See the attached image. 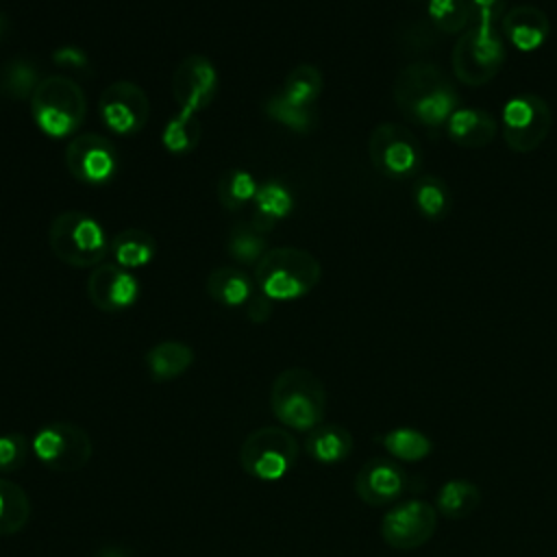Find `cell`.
<instances>
[{"mask_svg": "<svg viewBox=\"0 0 557 557\" xmlns=\"http://www.w3.org/2000/svg\"><path fill=\"white\" fill-rule=\"evenodd\" d=\"M394 102L400 113L420 126H446L448 117L459 109V94L453 78L431 61H413L405 65L392 87Z\"/></svg>", "mask_w": 557, "mask_h": 557, "instance_id": "obj_1", "label": "cell"}, {"mask_svg": "<svg viewBox=\"0 0 557 557\" xmlns=\"http://www.w3.org/2000/svg\"><path fill=\"white\" fill-rule=\"evenodd\" d=\"M270 407L283 426L309 433L326 411L324 383L307 368H287L272 383Z\"/></svg>", "mask_w": 557, "mask_h": 557, "instance_id": "obj_2", "label": "cell"}, {"mask_svg": "<svg viewBox=\"0 0 557 557\" xmlns=\"http://www.w3.org/2000/svg\"><path fill=\"white\" fill-rule=\"evenodd\" d=\"M322 276L320 261L305 248L278 246L255 263V281L272 300H292L309 294Z\"/></svg>", "mask_w": 557, "mask_h": 557, "instance_id": "obj_3", "label": "cell"}, {"mask_svg": "<svg viewBox=\"0 0 557 557\" xmlns=\"http://www.w3.org/2000/svg\"><path fill=\"white\" fill-rule=\"evenodd\" d=\"M48 244L57 259L72 268H96L111 244L96 218L83 211H63L52 218Z\"/></svg>", "mask_w": 557, "mask_h": 557, "instance_id": "obj_4", "label": "cell"}, {"mask_svg": "<svg viewBox=\"0 0 557 557\" xmlns=\"http://www.w3.org/2000/svg\"><path fill=\"white\" fill-rule=\"evenodd\" d=\"M30 113L39 131L50 137H65L83 124L87 98L76 81L54 74L39 81L30 98Z\"/></svg>", "mask_w": 557, "mask_h": 557, "instance_id": "obj_5", "label": "cell"}, {"mask_svg": "<svg viewBox=\"0 0 557 557\" xmlns=\"http://www.w3.org/2000/svg\"><path fill=\"white\" fill-rule=\"evenodd\" d=\"M505 39L498 26H468L453 46V74L468 87L487 85L505 65Z\"/></svg>", "mask_w": 557, "mask_h": 557, "instance_id": "obj_6", "label": "cell"}, {"mask_svg": "<svg viewBox=\"0 0 557 557\" xmlns=\"http://www.w3.org/2000/svg\"><path fill=\"white\" fill-rule=\"evenodd\" d=\"M298 459L296 437L281 426L255 429L239 448L242 468L261 481L285 476Z\"/></svg>", "mask_w": 557, "mask_h": 557, "instance_id": "obj_7", "label": "cell"}, {"mask_svg": "<svg viewBox=\"0 0 557 557\" xmlns=\"http://www.w3.org/2000/svg\"><path fill=\"white\" fill-rule=\"evenodd\" d=\"M553 126L548 102L533 91L511 96L500 111V133L509 150L531 152L542 146Z\"/></svg>", "mask_w": 557, "mask_h": 557, "instance_id": "obj_8", "label": "cell"}, {"mask_svg": "<svg viewBox=\"0 0 557 557\" xmlns=\"http://www.w3.org/2000/svg\"><path fill=\"white\" fill-rule=\"evenodd\" d=\"M368 157L383 176L409 178L422 163V148L411 128L398 122H381L368 137Z\"/></svg>", "mask_w": 557, "mask_h": 557, "instance_id": "obj_9", "label": "cell"}, {"mask_svg": "<svg viewBox=\"0 0 557 557\" xmlns=\"http://www.w3.org/2000/svg\"><path fill=\"white\" fill-rule=\"evenodd\" d=\"M30 448L48 470L76 472L89 461L94 444L85 429L70 422H50L35 433Z\"/></svg>", "mask_w": 557, "mask_h": 557, "instance_id": "obj_10", "label": "cell"}, {"mask_svg": "<svg viewBox=\"0 0 557 557\" xmlns=\"http://www.w3.org/2000/svg\"><path fill=\"white\" fill-rule=\"evenodd\" d=\"M437 531V509L420 498L392 505L381 518V537L396 550H416Z\"/></svg>", "mask_w": 557, "mask_h": 557, "instance_id": "obj_11", "label": "cell"}, {"mask_svg": "<svg viewBox=\"0 0 557 557\" xmlns=\"http://www.w3.org/2000/svg\"><path fill=\"white\" fill-rule=\"evenodd\" d=\"M98 113L104 126L120 135L141 131L150 115V100L146 91L133 81H115L104 87L98 98Z\"/></svg>", "mask_w": 557, "mask_h": 557, "instance_id": "obj_12", "label": "cell"}, {"mask_svg": "<svg viewBox=\"0 0 557 557\" xmlns=\"http://www.w3.org/2000/svg\"><path fill=\"white\" fill-rule=\"evenodd\" d=\"M115 165V148L104 135L78 133L65 148V168L81 183H107L113 176Z\"/></svg>", "mask_w": 557, "mask_h": 557, "instance_id": "obj_13", "label": "cell"}, {"mask_svg": "<svg viewBox=\"0 0 557 557\" xmlns=\"http://www.w3.org/2000/svg\"><path fill=\"white\" fill-rule=\"evenodd\" d=\"M218 91V70L202 54L185 57L172 74V96L178 111L198 113L209 107Z\"/></svg>", "mask_w": 557, "mask_h": 557, "instance_id": "obj_14", "label": "cell"}, {"mask_svg": "<svg viewBox=\"0 0 557 557\" xmlns=\"http://www.w3.org/2000/svg\"><path fill=\"white\" fill-rule=\"evenodd\" d=\"M91 305L107 313H117L135 305L139 296L137 278L117 263H98L87 278Z\"/></svg>", "mask_w": 557, "mask_h": 557, "instance_id": "obj_15", "label": "cell"}, {"mask_svg": "<svg viewBox=\"0 0 557 557\" xmlns=\"http://www.w3.org/2000/svg\"><path fill=\"white\" fill-rule=\"evenodd\" d=\"M409 485L407 472L392 459L374 457L355 474V492L370 507L396 503Z\"/></svg>", "mask_w": 557, "mask_h": 557, "instance_id": "obj_16", "label": "cell"}, {"mask_svg": "<svg viewBox=\"0 0 557 557\" xmlns=\"http://www.w3.org/2000/svg\"><path fill=\"white\" fill-rule=\"evenodd\" d=\"M505 41L520 52H533L544 46L550 33V22L540 7L518 4L507 9L498 26Z\"/></svg>", "mask_w": 557, "mask_h": 557, "instance_id": "obj_17", "label": "cell"}, {"mask_svg": "<svg viewBox=\"0 0 557 557\" xmlns=\"http://www.w3.org/2000/svg\"><path fill=\"white\" fill-rule=\"evenodd\" d=\"M500 126L496 117L485 109L459 107L446 122V133L459 148H483L494 141Z\"/></svg>", "mask_w": 557, "mask_h": 557, "instance_id": "obj_18", "label": "cell"}, {"mask_svg": "<svg viewBox=\"0 0 557 557\" xmlns=\"http://www.w3.org/2000/svg\"><path fill=\"white\" fill-rule=\"evenodd\" d=\"M305 450L318 463H339L352 453V435L339 424H318L307 433Z\"/></svg>", "mask_w": 557, "mask_h": 557, "instance_id": "obj_19", "label": "cell"}, {"mask_svg": "<svg viewBox=\"0 0 557 557\" xmlns=\"http://www.w3.org/2000/svg\"><path fill=\"white\" fill-rule=\"evenodd\" d=\"M191 363L194 350L187 344L174 339L159 342L146 352V366L154 381H172L187 372Z\"/></svg>", "mask_w": 557, "mask_h": 557, "instance_id": "obj_20", "label": "cell"}, {"mask_svg": "<svg viewBox=\"0 0 557 557\" xmlns=\"http://www.w3.org/2000/svg\"><path fill=\"white\" fill-rule=\"evenodd\" d=\"M481 505V490L468 479H448L440 485L435 509L448 520H463Z\"/></svg>", "mask_w": 557, "mask_h": 557, "instance_id": "obj_21", "label": "cell"}, {"mask_svg": "<svg viewBox=\"0 0 557 557\" xmlns=\"http://www.w3.org/2000/svg\"><path fill=\"white\" fill-rule=\"evenodd\" d=\"M207 294L224 307H242L252 296V281L244 270L222 265L211 270L207 278Z\"/></svg>", "mask_w": 557, "mask_h": 557, "instance_id": "obj_22", "label": "cell"}, {"mask_svg": "<svg viewBox=\"0 0 557 557\" xmlns=\"http://www.w3.org/2000/svg\"><path fill=\"white\" fill-rule=\"evenodd\" d=\"M252 200L255 218L250 222L263 233H268L274 226V222H278L292 211V194L278 181H265L263 185H259Z\"/></svg>", "mask_w": 557, "mask_h": 557, "instance_id": "obj_23", "label": "cell"}, {"mask_svg": "<svg viewBox=\"0 0 557 557\" xmlns=\"http://www.w3.org/2000/svg\"><path fill=\"white\" fill-rule=\"evenodd\" d=\"M411 198L418 213L426 220H442L453 207V196L448 185L433 174L418 176L411 187Z\"/></svg>", "mask_w": 557, "mask_h": 557, "instance_id": "obj_24", "label": "cell"}, {"mask_svg": "<svg viewBox=\"0 0 557 557\" xmlns=\"http://www.w3.org/2000/svg\"><path fill=\"white\" fill-rule=\"evenodd\" d=\"M111 252H113L117 265H122L126 270H135V268L146 265L154 257L157 244L148 231L124 228L113 237Z\"/></svg>", "mask_w": 557, "mask_h": 557, "instance_id": "obj_25", "label": "cell"}, {"mask_svg": "<svg viewBox=\"0 0 557 557\" xmlns=\"http://www.w3.org/2000/svg\"><path fill=\"white\" fill-rule=\"evenodd\" d=\"M381 446L398 461H407V463H416L422 461L431 455L433 450V442L429 440V435H424L422 431L413 429V426H396L385 431L379 437Z\"/></svg>", "mask_w": 557, "mask_h": 557, "instance_id": "obj_26", "label": "cell"}, {"mask_svg": "<svg viewBox=\"0 0 557 557\" xmlns=\"http://www.w3.org/2000/svg\"><path fill=\"white\" fill-rule=\"evenodd\" d=\"M30 518L28 494L13 481L0 476V535H13Z\"/></svg>", "mask_w": 557, "mask_h": 557, "instance_id": "obj_27", "label": "cell"}, {"mask_svg": "<svg viewBox=\"0 0 557 557\" xmlns=\"http://www.w3.org/2000/svg\"><path fill=\"white\" fill-rule=\"evenodd\" d=\"M322 94V72L311 63L296 65L283 81L281 96L298 107L311 109V104Z\"/></svg>", "mask_w": 557, "mask_h": 557, "instance_id": "obj_28", "label": "cell"}, {"mask_svg": "<svg viewBox=\"0 0 557 557\" xmlns=\"http://www.w3.org/2000/svg\"><path fill=\"white\" fill-rule=\"evenodd\" d=\"M39 81L37 67L26 59H11L0 67V94L7 98H33Z\"/></svg>", "mask_w": 557, "mask_h": 557, "instance_id": "obj_29", "label": "cell"}, {"mask_svg": "<svg viewBox=\"0 0 557 557\" xmlns=\"http://www.w3.org/2000/svg\"><path fill=\"white\" fill-rule=\"evenodd\" d=\"M263 235L265 233L259 231L252 222H237L228 233L226 250L237 263H244V265L257 263L268 250Z\"/></svg>", "mask_w": 557, "mask_h": 557, "instance_id": "obj_30", "label": "cell"}, {"mask_svg": "<svg viewBox=\"0 0 557 557\" xmlns=\"http://www.w3.org/2000/svg\"><path fill=\"white\" fill-rule=\"evenodd\" d=\"M257 194L255 176L242 168H231L218 181V200L224 209H242Z\"/></svg>", "mask_w": 557, "mask_h": 557, "instance_id": "obj_31", "label": "cell"}, {"mask_svg": "<svg viewBox=\"0 0 557 557\" xmlns=\"http://www.w3.org/2000/svg\"><path fill=\"white\" fill-rule=\"evenodd\" d=\"M161 141L174 154H183V152L194 150L200 141V122H198V117L194 113L178 111L163 126Z\"/></svg>", "mask_w": 557, "mask_h": 557, "instance_id": "obj_32", "label": "cell"}, {"mask_svg": "<svg viewBox=\"0 0 557 557\" xmlns=\"http://www.w3.org/2000/svg\"><path fill=\"white\" fill-rule=\"evenodd\" d=\"M429 22L440 33H463L470 22L468 0H429Z\"/></svg>", "mask_w": 557, "mask_h": 557, "instance_id": "obj_33", "label": "cell"}, {"mask_svg": "<svg viewBox=\"0 0 557 557\" xmlns=\"http://www.w3.org/2000/svg\"><path fill=\"white\" fill-rule=\"evenodd\" d=\"M265 113L274 122H278L296 133H307L313 126V109L298 107V104L289 102L287 98L281 96V91H276L274 96H270L265 100Z\"/></svg>", "mask_w": 557, "mask_h": 557, "instance_id": "obj_34", "label": "cell"}, {"mask_svg": "<svg viewBox=\"0 0 557 557\" xmlns=\"http://www.w3.org/2000/svg\"><path fill=\"white\" fill-rule=\"evenodd\" d=\"M30 446L22 433L0 435V472H17L28 459Z\"/></svg>", "mask_w": 557, "mask_h": 557, "instance_id": "obj_35", "label": "cell"}, {"mask_svg": "<svg viewBox=\"0 0 557 557\" xmlns=\"http://www.w3.org/2000/svg\"><path fill=\"white\" fill-rule=\"evenodd\" d=\"M476 26H496L507 13V0H468Z\"/></svg>", "mask_w": 557, "mask_h": 557, "instance_id": "obj_36", "label": "cell"}, {"mask_svg": "<svg viewBox=\"0 0 557 557\" xmlns=\"http://www.w3.org/2000/svg\"><path fill=\"white\" fill-rule=\"evenodd\" d=\"M246 307V315L248 320L261 324L272 315V298H268L263 292L261 294H252L250 300L244 305Z\"/></svg>", "mask_w": 557, "mask_h": 557, "instance_id": "obj_37", "label": "cell"}, {"mask_svg": "<svg viewBox=\"0 0 557 557\" xmlns=\"http://www.w3.org/2000/svg\"><path fill=\"white\" fill-rule=\"evenodd\" d=\"M54 63L81 70V67L87 65V57L78 48H74V46H63V48L54 50Z\"/></svg>", "mask_w": 557, "mask_h": 557, "instance_id": "obj_38", "label": "cell"}, {"mask_svg": "<svg viewBox=\"0 0 557 557\" xmlns=\"http://www.w3.org/2000/svg\"><path fill=\"white\" fill-rule=\"evenodd\" d=\"M98 557H131L126 550H122V548H117V546H109V548H102L100 553H98Z\"/></svg>", "mask_w": 557, "mask_h": 557, "instance_id": "obj_39", "label": "cell"}, {"mask_svg": "<svg viewBox=\"0 0 557 557\" xmlns=\"http://www.w3.org/2000/svg\"><path fill=\"white\" fill-rule=\"evenodd\" d=\"M4 33H7V20H4V15L0 13V39L4 37Z\"/></svg>", "mask_w": 557, "mask_h": 557, "instance_id": "obj_40", "label": "cell"}]
</instances>
